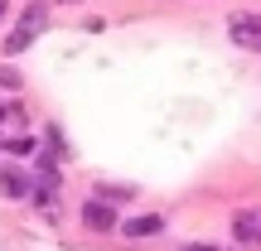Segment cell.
<instances>
[{"label": "cell", "instance_id": "obj_1", "mask_svg": "<svg viewBox=\"0 0 261 251\" xmlns=\"http://www.w3.org/2000/svg\"><path fill=\"white\" fill-rule=\"evenodd\" d=\"M44 24H48V5H44V0H29V5L19 10L15 29L5 34V53H10V58H15V53H24V48L34 44L39 34H44Z\"/></svg>", "mask_w": 261, "mask_h": 251}, {"label": "cell", "instance_id": "obj_2", "mask_svg": "<svg viewBox=\"0 0 261 251\" xmlns=\"http://www.w3.org/2000/svg\"><path fill=\"white\" fill-rule=\"evenodd\" d=\"M83 222L92 227V232H112V227H121V222H116V208L107 203V198H87V203H83Z\"/></svg>", "mask_w": 261, "mask_h": 251}, {"label": "cell", "instance_id": "obj_3", "mask_svg": "<svg viewBox=\"0 0 261 251\" xmlns=\"http://www.w3.org/2000/svg\"><path fill=\"white\" fill-rule=\"evenodd\" d=\"M232 39L261 53V15H232Z\"/></svg>", "mask_w": 261, "mask_h": 251}, {"label": "cell", "instance_id": "obj_4", "mask_svg": "<svg viewBox=\"0 0 261 251\" xmlns=\"http://www.w3.org/2000/svg\"><path fill=\"white\" fill-rule=\"evenodd\" d=\"M160 232H165V217H160V213L126 217V222H121V237H160Z\"/></svg>", "mask_w": 261, "mask_h": 251}, {"label": "cell", "instance_id": "obj_5", "mask_svg": "<svg viewBox=\"0 0 261 251\" xmlns=\"http://www.w3.org/2000/svg\"><path fill=\"white\" fill-rule=\"evenodd\" d=\"M232 232H237V242H256L261 246V213H237Z\"/></svg>", "mask_w": 261, "mask_h": 251}, {"label": "cell", "instance_id": "obj_6", "mask_svg": "<svg viewBox=\"0 0 261 251\" xmlns=\"http://www.w3.org/2000/svg\"><path fill=\"white\" fill-rule=\"evenodd\" d=\"M0 188H5L10 198H29V193H34V188H29V179L19 174V169H5V174H0Z\"/></svg>", "mask_w": 261, "mask_h": 251}, {"label": "cell", "instance_id": "obj_7", "mask_svg": "<svg viewBox=\"0 0 261 251\" xmlns=\"http://www.w3.org/2000/svg\"><path fill=\"white\" fill-rule=\"evenodd\" d=\"M0 87H5V92H15V87H19V73H10V68H0Z\"/></svg>", "mask_w": 261, "mask_h": 251}, {"label": "cell", "instance_id": "obj_8", "mask_svg": "<svg viewBox=\"0 0 261 251\" xmlns=\"http://www.w3.org/2000/svg\"><path fill=\"white\" fill-rule=\"evenodd\" d=\"M5 121H15V126H24V116H19L15 106H0V126H5Z\"/></svg>", "mask_w": 261, "mask_h": 251}, {"label": "cell", "instance_id": "obj_9", "mask_svg": "<svg viewBox=\"0 0 261 251\" xmlns=\"http://www.w3.org/2000/svg\"><path fill=\"white\" fill-rule=\"evenodd\" d=\"M179 251H223V246H213V242H184Z\"/></svg>", "mask_w": 261, "mask_h": 251}, {"label": "cell", "instance_id": "obj_10", "mask_svg": "<svg viewBox=\"0 0 261 251\" xmlns=\"http://www.w3.org/2000/svg\"><path fill=\"white\" fill-rule=\"evenodd\" d=\"M0 19H5V0H0Z\"/></svg>", "mask_w": 261, "mask_h": 251}, {"label": "cell", "instance_id": "obj_11", "mask_svg": "<svg viewBox=\"0 0 261 251\" xmlns=\"http://www.w3.org/2000/svg\"><path fill=\"white\" fill-rule=\"evenodd\" d=\"M63 5H83V0H63Z\"/></svg>", "mask_w": 261, "mask_h": 251}]
</instances>
